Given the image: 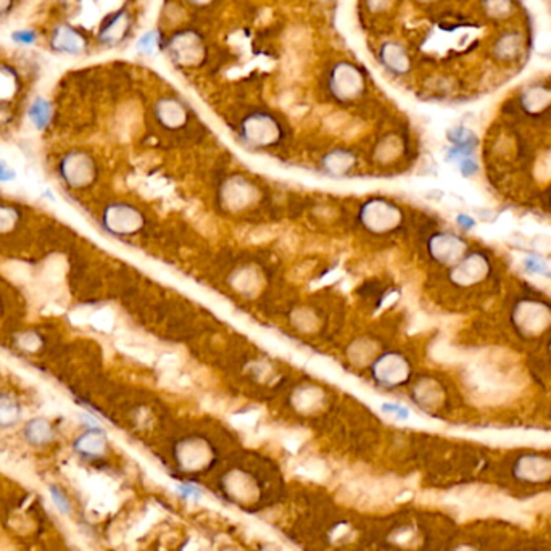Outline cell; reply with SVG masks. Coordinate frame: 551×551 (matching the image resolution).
<instances>
[{"label": "cell", "instance_id": "obj_1", "mask_svg": "<svg viewBox=\"0 0 551 551\" xmlns=\"http://www.w3.org/2000/svg\"><path fill=\"white\" fill-rule=\"evenodd\" d=\"M60 178L68 187H86L94 178V165L91 159L81 152H71L65 155L58 165Z\"/></svg>", "mask_w": 551, "mask_h": 551}, {"label": "cell", "instance_id": "obj_2", "mask_svg": "<svg viewBox=\"0 0 551 551\" xmlns=\"http://www.w3.org/2000/svg\"><path fill=\"white\" fill-rule=\"evenodd\" d=\"M522 45H524V40H522V36L519 32L508 31L495 40L493 55L500 62L513 63L522 54Z\"/></svg>", "mask_w": 551, "mask_h": 551}, {"label": "cell", "instance_id": "obj_3", "mask_svg": "<svg viewBox=\"0 0 551 551\" xmlns=\"http://www.w3.org/2000/svg\"><path fill=\"white\" fill-rule=\"evenodd\" d=\"M23 437L34 447H43L50 443L55 437L52 423L45 418H32L23 427Z\"/></svg>", "mask_w": 551, "mask_h": 551}, {"label": "cell", "instance_id": "obj_4", "mask_svg": "<svg viewBox=\"0 0 551 551\" xmlns=\"http://www.w3.org/2000/svg\"><path fill=\"white\" fill-rule=\"evenodd\" d=\"M73 447H75V452L82 456H97L105 448V435L100 429L91 427L75 440V445Z\"/></svg>", "mask_w": 551, "mask_h": 551}, {"label": "cell", "instance_id": "obj_5", "mask_svg": "<svg viewBox=\"0 0 551 551\" xmlns=\"http://www.w3.org/2000/svg\"><path fill=\"white\" fill-rule=\"evenodd\" d=\"M52 45L55 50H58V52L80 54L82 47H84V43H82V38L76 31H73L71 27L68 26H62L55 31L52 38Z\"/></svg>", "mask_w": 551, "mask_h": 551}, {"label": "cell", "instance_id": "obj_6", "mask_svg": "<svg viewBox=\"0 0 551 551\" xmlns=\"http://www.w3.org/2000/svg\"><path fill=\"white\" fill-rule=\"evenodd\" d=\"M21 419V405L12 393H0V427H12Z\"/></svg>", "mask_w": 551, "mask_h": 551}, {"label": "cell", "instance_id": "obj_7", "mask_svg": "<svg viewBox=\"0 0 551 551\" xmlns=\"http://www.w3.org/2000/svg\"><path fill=\"white\" fill-rule=\"evenodd\" d=\"M27 117H30L31 123L34 124V128L43 131V129L49 126L50 119H52V105H50L49 100L39 97L31 104L30 110H27Z\"/></svg>", "mask_w": 551, "mask_h": 551}, {"label": "cell", "instance_id": "obj_8", "mask_svg": "<svg viewBox=\"0 0 551 551\" xmlns=\"http://www.w3.org/2000/svg\"><path fill=\"white\" fill-rule=\"evenodd\" d=\"M382 60L384 63L395 73L406 71L410 65L408 55H406L405 50L397 44H387L386 47L382 49Z\"/></svg>", "mask_w": 551, "mask_h": 551}, {"label": "cell", "instance_id": "obj_9", "mask_svg": "<svg viewBox=\"0 0 551 551\" xmlns=\"http://www.w3.org/2000/svg\"><path fill=\"white\" fill-rule=\"evenodd\" d=\"M332 84H334L336 91L339 94L344 92V87H349V92H356L360 89L361 80L353 68L349 67V65H342V67L336 69L334 78H332Z\"/></svg>", "mask_w": 551, "mask_h": 551}, {"label": "cell", "instance_id": "obj_10", "mask_svg": "<svg viewBox=\"0 0 551 551\" xmlns=\"http://www.w3.org/2000/svg\"><path fill=\"white\" fill-rule=\"evenodd\" d=\"M487 272V261L482 257H472L460 268V282H474Z\"/></svg>", "mask_w": 551, "mask_h": 551}, {"label": "cell", "instance_id": "obj_11", "mask_svg": "<svg viewBox=\"0 0 551 551\" xmlns=\"http://www.w3.org/2000/svg\"><path fill=\"white\" fill-rule=\"evenodd\" d=\"M18 223H20V213L16 208L0 203V234L10 233L16 228Z\"/></svg>", "mask_w": 551, "mask_h": 551}, {"label": "cell", "instance_id": "obj_12", "mask_svg": "<svg viewBox=\"0 0 551 551\" xmlns=\"http://www.w3.org/2000/svg\"><path fill=\"white\" fill-rule=\"evenodd\" d=\"M484 8L490 18H504L514 10L513 0H484Z\"/></svg>", "mask_w": 551, "mask_h": 551}, {"label": "cell", "instance_id": "obj_13", "mask_svg": "<svg viewBox=\"0 0 551 551\" xmlns=\"http://www.w3.org/2000/svg\"><path fill=\"white\" fill-rule=\"evenodd\" d=\"M448 137L452 139L453 143H456V147H462V149H469V150L476 149L477 137L469 131V129L466 128L453 129Z\"/></svg>", "mask_w": 551, "mask_h": 551}, {"label": "cell", "instance_id": "obj_14", "mask_svg": "<svg viewBox=\"0 0 551 551\" xmlns=\"http://www.w3.org/2000/svg\"><path fill=\"white\" fill-rule=\"evenodd\" d=\"M49 493H50V497H52L54 504L58 508V511L62 514H69V511H71V506H69V502H68L67 495L63 493V490L57 487V485H50Z\"/></svg>", "mask_w": 551, "mask_h": 551}, {"label": "cell", "instance_id": "obj_15", "mask_svg": "<svg viewBox=\"0 0 551 551\" xmlns=\"http://www.w3.org/2000/svg\"><path fill=\"white\" fill-rule=\"evenodd\" d=\"M176 490H178V493L184 500H196V502H198V500H202L203 497L202 490L192 484H179Z\"/></svg>", "mask_w": 551, "mask_h": 551}, {"label": "cell", "instance_id": "obj_16", "mask_svg": "<svg viewBox=\"0 0 551 551\" xmlns=\"http://www.w3.org/2000/svg\"><path fill=\"white\" fill-rule=\"evenodd\" d=\"M156 45V32H147L145 36H142V39L137 43L139 52L142 54H152L155 50Z\"/></svg>", "mask_w": 551, "mask_h": 551}, {"label": "cell", "instance_id": "obj_17", "mask_svg": "<svg viewBox=\"0 0 551 551\" xmlns=\"http://www.w3.org/2000/svg\"><path fill=\"white\" fill-rule=\"evenodd\" d=\"M526 270L535 274H543L546 272V263L540 257H529L526 260Z\"/></svg>", "mask_w": 551, "mask_h": 551}, {"label": "cell", "instance_id": "obj_18", "mask_svg": "<svg viewBox=\"0 0 551 551\" xmlns=\"http://www.w3.org/2000/svg\"><path fill=\"white\" fill-rule=\"evenodd\" d=\"M12 38H13V40H15V43L32 44L36 40V32L31 31V30H21V31L13 32Z\"/></svg>", "mask_w": 551, "mask_h": 551}, {"label": "cell", "instance_id": "obj_19", "mask_svg": "<svg viewBox=\"0 0 551 551\" xmlns=\"http://www.w3.org/2000/svg\"><path fill=\"white\" fill-rule=\"evenodd\" d=\"M15 169L10 168L5 161L0 160V183H10V180L15 179Z\"/></svg>", "mask_w": 551, "mask_h": 551}, {"label": "cell", "instance_id": "obj_20", "mask_svg": "<svg viewBox=\"0 0 551 551\" xmlns=\"http://www.w3.org/2000/svg\"><path fill=\"white\" fill-rule=\"evenodd\" d=\"M460 168H461V173L465 176H472L477 171V165H476V161L471 159V156H466V159L460 160Z\"/></svg>", "mask_w": 551, "mask_h": 551}, {"label": "cell", "instance_id": "obj_21", "mask_svg": "<svg viewBox=\"0 0 551 551\" xmlns=\"http://www.w3.org/2000/svg\"><path fill=\"white\" fill-rule=\"evenodd\" d=\"M458 223H460L461 226H465V228H467V229L474 226V221L467 216H458Z\"/></svg>", "mask_w": 551, "mask_h": 551}]
</instances>
